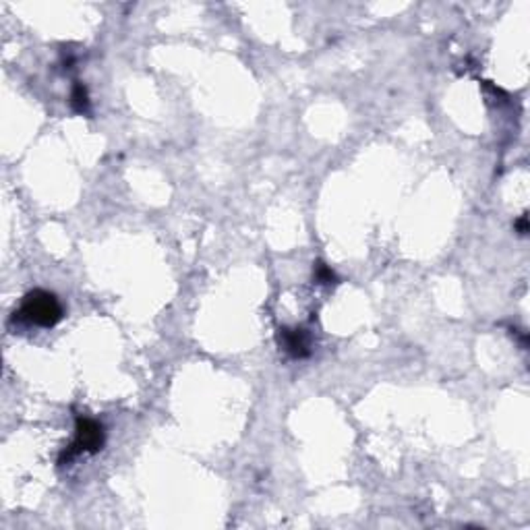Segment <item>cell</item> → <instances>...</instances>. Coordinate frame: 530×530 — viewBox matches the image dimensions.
<instances>
[{
  "label": "cell",
  "instance_id": "1",
  "mask_svg": "<svg viewBox=\"0 0 530 530\" xmlns=\"http://www.w3.org/2000/svg\"><path fill=\"white\" fill-rule=\"evenodd\" d=\"M64 315L62 305L58 303L56 294L46 291H33L26 294L19 311H15V319L27 321L40 327H52Z\"/></svg>",
  "mask_w": 530,
  "mask_h": 530
},
{
  "label": "cell",
  "instance_id": "2",
  "mask_svg": "<svg viewBox=\"0 0 530 530\" xmlns=\"http://www.w3.org/2000/svg\"><path fill=\"white\" fill-rule=\"evenodd\" d=\"M104 427L94 421V419H87V417H79L77 419V435H75V441L73 446L67 451H62L60 456V464L64 462H71L77 453L81 451H89V453H96L104 448Z\"/></svg>",
  "mask_w": 530,
  "mask_h": 530
},
{
  "label": "cell",
  "instance_id": "3",
  "mask_svg": "<svg viewBox=\"0 0 530 530\" xmlns=\"http://www.w3.org/2000/svg\"><path fill=\"white\" fill-rule=\"evenodd\" d=\"M278 344L284 348L286 354H291L292 359H307L311 354V340L309 334L305 329L298 327H282L278 332Z\"/></svg>",
  "mask_w": 530,
  "mask_h": 530
},
{
  "label": "cell",
  "instance_id": "4",
  "mask_svg": "<svg viewBox=\"0 0 530 530\" xmlns=\"http://www.w3.org/2000/svg\"><path fill=\"white\" fill-rule=\"evenodd\" d=\"M71 106L79 114L89 112V96H87V89L83 87V83H75V87L71 91Z\"/></svg>",
  "mask_w": 530,
  "mask_h": 530
},
{
  "label": "cell",
  "instance_id": "5",
  "mask_svg": "<svg viewBox=\"0 0 530 530\" xmlns=\"http://www.w3.org/2000/svg\"><path fill=\"white\" fill-rule=\"evenodd\" d=\"M313 274H315V280H317L319 284H325V286L338 284V276L332 271V267H327L323 261H317V264H315Z\"/></svg>",
  "mask_w": 530,
  "mask_h": 530
},
{
  "label": "cell",
  "instance_id": "6",
  "mask_svg": "<svg viewBox=\"0 0 530 530\" xmlns=\"http://www.w3.org/2000/svg\"><path fill=\"white\" fill-rule=\"evenodd\" d=\"M516 228H518L520 235H526V232H529V218H526V213L516 222Z\"/></svg>",
  "mask_w": 530,
  "mask_h": 530
}]
</instances>
